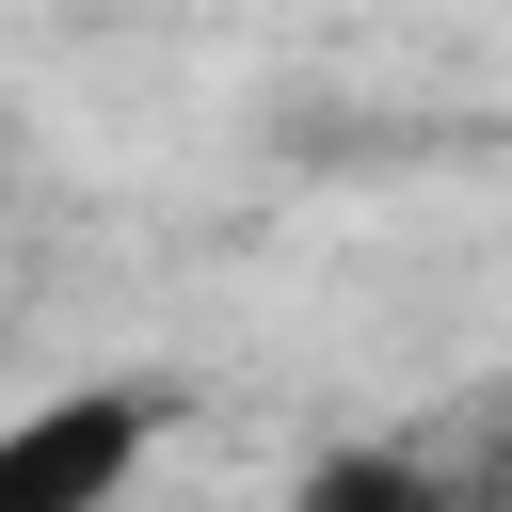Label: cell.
I'll list each match as a JSON object with an SVG mask.
<instances>
[{
  "label": "cell",
  "instance_id": "obj_1",
  "mask_svg": "<svg viewBox=\"0 0 512 512\" xmlns=\"http://www.w3.org/2000/svg\"><path fill=\"white\" fill-rule=\"evenodd\" d=\"M112 480H128V384H80L0 432V512H96Z\"/></svg>",
  "mask_w": 512,
  "mask_h": 512
}]
</instances>
